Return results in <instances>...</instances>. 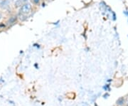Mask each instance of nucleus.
<instances>
[{
  "mask_svg": "<svg viewBox=\"0 0 128 106\" xmlns=\"http://www.w3.org/2000/svg\"><path fill=\"white\" fill-rule=\"evenodd\" d=\"M32 2H33V3L35 4H38L39 2H41V0H32Z\"/></svg>",
  "mask_w": 128,
  "mask_h": 106,
  "instance_id": "423d86ee",
  "label": "nucleus"
},
{
  "mask_svg": "<svg viewBox=\"0 0 128 106\" xmlns=\"http://www.w3.org/2000/svg\"><path fill=\"white\" fill-rule=\"evenodd\" d=\"M17 20H18V16H16V15H13V16H11L8 18V20L6 22V24L9 26H12V25H13L14 24H16V22H17Z\"/></svg>",
  "mask_w": 128,
  "mask_h": 106,
  "instance_id": "7ed1b4c3",
  "label": "nucleus"
},
{
  "mask_svg": "<svg viewBox=\"0 0 128 106\" xmlns=\"http://www.w3.org/2000/svg\"><path fill=\"white\" fill-rule=\"evenodd\" d=\"M0 1H1V0H0Z\"/></svg>",
  "mask_w": 128,
  "mask_h": 106,
  "instance_id": "9d476101",
  "label": "nucleus"
},
{
  "mask_svg": "<svg viewBox=\"0 0 128 106\" xmlns=\"http://www.w3.org/2000/svg\"><path fill=\"white\" fill-rule=\"evenodd\" d=\"M124 102H125L124 98H119V99L117 100V102H116V104L119 106H123L124 104Z\"/></svg>",
  "mask_w": 128,
  "mask_h": 106,
  "instance_id": "20e7f679",
  "label": "nucleus"
},
{
  "mask_svg": "<svg viewBox=\"0 0 128 106\" xmlns=\"http://www.w3.org/2000/svg\"><path fill=\"white\" fill-rule=\"evenodd\" d=\"M24 2H27V0H24Z\"/></svg>",
  "mask_w": 128,
  "mask_h": 106,
  "instance_id": "6e6552de",
  "label": "nucleus"
},
{
  "mask_svg": "<svg viewBox=\"0 0 128 106\" xmlns=\"http://www.w3.org/2000/svg\"><path fill=\"white\" fill-rule=\"evenodd\" d=\"M32 9V4L28 2H25L19 9V14L22 15H27L31 12Z\"/></svg>",
  "mask_w": 128,
  "mask_h": 106,
  "instance_id": "f257e3e1",
  "label": "nucleus"
},
{
  "mask_svg": "<svg viewBox=\"0 0 128 106\" xmlns=\"http://www.w3.org/2000/svg\"><path fill=\"white\" fill-rule=\"evenodd\" d=\"M12 1H14V0H12Z\"/></svg>",
  "mask_w": 128,
  "mask_h": 106,
  "instance_id": "1a4fd4ad",
  "label": "nucleus"
},
{
  "mask_svg": "<svg viewBox=\"0 0 128 106\" xmlns=\"http://www.w3.org/2000/svg\"><path fill=\"white\" fill-rule=\"evenodd\" d=\"M11 1L12 0H1L0 1V8L2 9H9L10 5H11Z\"/></svg>",
  "mask_w": 128,
  "mask_h": 106,
  "instance_id": "f03ea898",
  "label": "nucleus"
},
{
  "mask_svg": "<svg viewBox=\"0 0 128 106\" xmlns=\"http://www.w3.org/2000/svg\"><path fill=\"white\" fill-rule=\"evenodd\" d=\"M2 18V14L0 12V21H1V19Z\"/></svg>",
  "mask_w": 128,
  "mask_h": 106,
  "instance_id": "0eeeda50",
  "label": "nucleus"
},
{
  "mask_svg": "<svg viewBox=\"0 0 128 106\" xmlns=\"http://www.w3.org/2000/svg\"><path fill=\"white\" fill-rule=\"evenodd\" d=\"M23 2H24V0H16V2H15V4H14V5H15V7H16V8L21 7V6L24 4V3H23Z\"/></svg>",
  "mask_w": 128,
  "mask_h": 106,
  "instance_id": "39448f33",
  "label": "nucleus"
}]
</instances>
